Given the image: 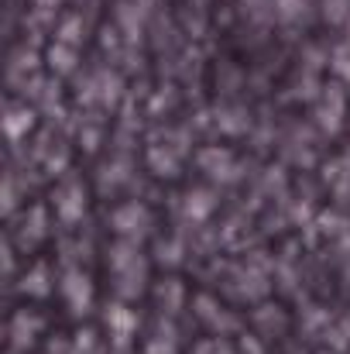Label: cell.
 I'll return each mask as SVG.
<instances>
[{"label":"cell","instance_id":"1","mask_svg":"<svg viewBox=\"0 0 350 354\" xmlns=\"http://www.w3.org/2000/svg\"><path fill=\"white\" fill-rule=\"evenodd\" d=\"M62 292L69 296V306H72V313H86V306H90V296H93V286H90V279L83 275V272H66V282H62Z\"/></svg>","mask_w":350,"mask_h":354},{"label":"cell","instance_id":"2","mask_svg":"<svg viewBox=\"0 0 350 354\" xmlns=\"http://www.w3.org/2000/svg\"><path fill=\"white\" fill-rule=\"evenodd\" d=\"M35 327H38V320H31V324H28V317L21 313V317L14 320V344H17V348L31 344V334H35Z\"/></svg>","mask_w":350,"mask_h":354},{"label":"cell","instance_id":"3","mask_svg":"<svg viewBox=\"0 0 350 354\" xmlns=\"http://www.w3.org/2000/svg\"><path fill=\"white\" fill-rule=\"evenodd\" d=\"M24 292H48V286H45V265H38L35 268V275H31V286H24Z\"/></svg>","mask_w":350,"mask_h":354},{"label":"cell","instance_id":"4","mask_svg":"<svg viewBox=\"0 0 350 354\" xmlns=\"http://www.w3.org/2000/svg\"><path fill=\"white\" fill-rule=\"evenodd\" d=\"M144 221H148V217H144V210L130 207V224H144ZM117 224H124V217H117ZM117 231H120V234H134L137 227H127V224H124V227H117Z\"/></svg>","mask_w":350,"mask_h":354}]
</instances>
